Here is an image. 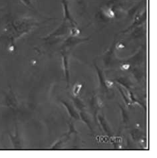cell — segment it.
Instances as JSON below:
<instances>
[{"label": "cell", "mask_w": 157, "mask_h": 158, "mask_svg": "<svg viewBox=\"0 0 157 158\" xmlns=\"http://www.w3.org/2000/svg\"><path fill=\"white\" fill-rule=\"evenodd\" d=\"M123 90H124V93L126 94V96H127V98L130 99V94L129 93V92L128 90H126V89H123Z\"/></svg>", "instance_id": "obj_4"}, {"label": "cell", "mask_w": 157, "mask_h": 158, "mask_svg": "<svg viewBox=\"0 0 157 158\" xmlns=\"http://www.w3.org/2000/svg\"><path fill=\"white\" fill-rule=\"evenodd\" d=\"M82 88V85L81 84H78V83H77V84H76L75 86H74L73 89V94L75 96H77L78 93H79V92L81 89Z\"/></svg>", "instance_id": "obj_1"}, {"label": "cell", "mask_w": 157, "mask_h": 158, "mask_svg": "<svg viewBox=\"0 0 157 158\" xmlns=\"http://www.w3.org/2000/svg\"><path fill=\"white\" fill-rule=\"evenodd\" d=\"M22 2L25 4H30V0H22Z\"/></svg>", "instance_id": "obj_5"}, {"label": "cell", "mask_w": 157, "mask_h": 158, "mask_svg": "<svg viewBox=\"0 0 157 158\" xmlns=\"http://www.w3.org/2000/svg\"><path fill=\"white\" fill-rule=\"evenodd\" d=\"M130 67V65L128 64H123V66L121 67L122 70H123V71H125V70H128Z\"/></svg>", "instance_id": "obj_3"}, {"label": "cell", "mask_w": 157, "mask_h": 158, "mask_svg": "<svg viewBox=\"0 0 157 158\" xmlns=\"http://www.w3.org/2000/svg\"><path fill=\"white\" fill-rule=\"evenodd\" d=\"M105 83L108 87H112L113 86V82L111 81H106Z\"/></svg>", "instance_id": "obj_2"}]
</instances>
